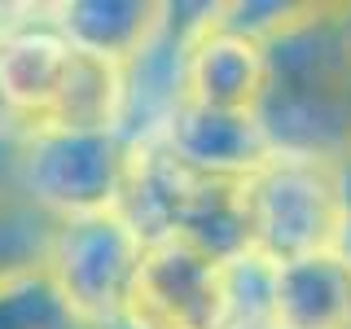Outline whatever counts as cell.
Segmentation results:
<instances>
[{
  "label": "cell",
  "instance_id": "obj_4",
  "mask_svg": "<svg viewBox=\"0 0 351 329\" xmlns=\"http://www.w3.org/2000/svg\"><path fill=\"white\" fill-rule=\"evenodd\" d=\"M141 255L145 237L119 211H97L53 224L44 268L88 329H119Z\"/></svg>",
  "mask_w": 351,
  "mask_h": 329
},
{
  "label": "cell",
  "instance_id": "obj_6",
  "mask_svg": "<svg viewBox=\"0 0 351 329\" xmlns=\"http://www.w3.org/2000/svg\"><path fill=\"white\" fill-rule=\"evenodd\" d=\"M211 5L215 0H202V5L162 0V18L154 27V36L123 62V114H119V132H123L128 145L162 141L176 110L184 106V66H189L193 36L211 18Z\"/></svg>",
  "mask_w": 351,
  "mask_h": 329
},
{
  "label": "cell",
  "instance_id": "obj_14",
  "mask_svg": "<svg viewBox=\"0 0 351 329\" xmlns=\"http://www.w3.org/2000/svg\"><path fill=\"white\" fill-rule=\"evenodd\" d=\"M53 219H44L14 189H0V277L22 268H40L49 255Z\"/></svg>",
  "mask_w": 351,
  "mask_h": 329
},
{
  "label": "cell",
  "instance_id": "obj_1",
  "mask_svg": "<svg viewBox=\"0 0 351 329\" xmlns=\"http://www.w3.org/2000/svg\"><path fill=\"white\" fill-rule=\"evenodd\" d=\"M268 49L259 123L272 149L351 158V31L343 0H299Z\"/></svg>",
  "mask_w": 351,
  "mask_h": 329
},
{
  "label": "cell",
  "instance_id": "obj_13",
  "mask_svg": "<svg viewBox=\"0 0 351 329\" xmlns=\"http://www.w3.org/2000/svg\"><path fill=\"white\" fill-rule=\"evenodd\" d=\"M272 272L255 250L224 259V329H272Z\"/></svg>",
  "mask_w": 351,
  "mask_h": 329
},
{
  "label": "cell",
  "instance_id": "obj_7",
  "mask_svg": "<svg viewBox=\"0 0 351 329\" xmlns=\"http://www.w3.org/2000/svg\"><path fill=\"white\" fill-rule=\"evenodd\" d=\"M75 62V44L53 27L49 5H36L14 36L0 40V106L22 141L53 123V110Z\"/></svg>",
  "mask_w": 351,
  "mask_h": 329
},
{
  "label": "cell",
  "instance_id": "obj_8",
  "mask_svg": "<svg viewBox=\"0 0 351 329\" xmlns=\"http://www.w3.org/2000/svg\"><path fill=\"white\" fill-rule=\"evenodd\" d=\"M268 84V49L255 36L219 22V0L211 18L193 36L189 66H184V101L211 106V110H246L255 114Z\"/></svg>",
  "mask_w": 351,
  "mask_h": 329
},
{
  "label": "cell",
  "instance_id": "obj_9",
  "mask_svg": "<svg viewBox=\"0 0 351 329\" xmlns=\"http://www.w3.org/2000/svg\"><path fill=\"white\" fill-rule=\"evenodd\" d=\"M162 145L197 175L215 180H241L272 154V141L263 132L259 114L246 110H211L184 101L162 132Z\"/></svg>",
  "mask_w": 351,
  "mask_h": 329
},
{
  "label": "cell",
  "instance_id": "obj_5",
  "mask_svg": "<svg viewBox=\"0 0 351 329\" xmlns=\"http://www.w3.org/2000/svg\"><path fill=\"white\" fill-rule=\"evenodd\" d=\"M119 329H224V259L184 237L145 241Z\"/></svg>",
  "mask_w": 351,
  "mask_h": 329
},
{
  "label": "cell",
  "instance_id": "obj_2",
  "mask_svg": "<svg viewBox=\"0 0 351 329\" xmlns=\"http://www.w3.org/2000/svg\"><path fill=\"white\" fill-rule=\"evenodd\" d=\"M246 246L285 263L338 250L347 224V158L272 149L255 171L237 180Z\"/></svg>",
  "mask_w": 351,
  "mask_h": 329
},
{
  "label": "cell",
  "instance_id": "obj_10",
  "mask_svg": "<svg viewBox=\"0 0 351 329\" xmlns=\"http://www.w3.org/2000/svg\"><path fill=\"white\" fill-rule=\"evenodd\" d=\"M272 329H351V263L343 250L277 263Z\"/></svg>",
  "mask_w": 351,
  "mask_h": 329
},
{
  "label": "cell",
  "instance_id": "obj_3",
  "mask_svg": "<svg viewBox=\"0 0 351 329\" xmlns=\"http://www.w3.org/2000/svg\"><path fill=\"white\" fill-rule=\"evenodd\" d=\"M132 145L123 132H36L14 154V189L44 219L114 211Z\"/></svg>",
  "mask_w": 351,
  "mask_h": 329
},
{
  "label": "cell",
  "instance_id": "obj_16",
  "mask_svg": "<svg viewBox=\"0 0 351 329\" xmlns=\"http://www.w3.org/2000/svg\"><path fill=\"white\" fill-rule=\"evenodd\" d=\"M343 14H347V31H351V5H343Z\"/></svg>",
  "mask_w": 351,
  "mask_h": 329
},
{
  "label": "cell",
  "instance_id": "obj_12",
  "mask_svg": "<svg viewBox=\"0 0 351 329\" xmlns=\"http://www.w3.org/2000/svg\"><path fill=\"white\" fill-rule=\"evenodd\" d=\"M0 329H88L62 290L53 285L49 268H22L0 277Z\"/></svg>",
  "mask_w": 351,
  "mask_h": 329
},
{
  "label": "cell",
  "instance_id": "obj_15",
  "mask_svg": "<svg viewBox=\"0 0 351 329\" xmlns=\"http://www.w3.org/2000/svg\"><path fill=\"white\" fill-rule=\"evenodd\" d=\"M343 259L351 263V158H347V224H343V241H338Z\"/></svg>",
  "mask_w": 351,
  "mask_h": 329
},
{
  "label": "cell",
  "instance_id": "obj_11",
  "mask_svg": "<svg viewBox=\"0 0 351 329\" xmlns=\"http://www.w3.org/2000/svg\"><path fill=\"white\" fill-rule=\"evenodd\" d=\"M49 18L75 49L123 66L162 18V0H49Z\"/></svg>",
  "mask_w": 351,
  "mask_h": 329
}]
</instances>
